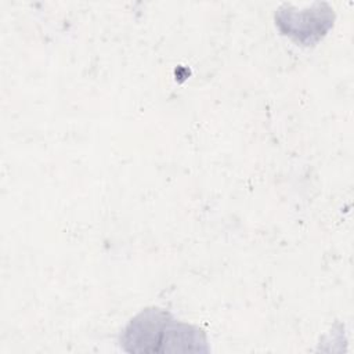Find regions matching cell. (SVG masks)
<instances>
[{
    "label": "cell",
    "mask_w": 354,
    "mask_h": 354,
    "mask_svg": "<svg viewBox=\"0 0 354 354\" xmlns=\"http://www.w3.org/2000/svg\"><path fill=\"white\" fill-rule=\"evenodd\" d=\"M122 343L131 353L206 351L201 329L178 322L159 308H147L136 315L124 329Z\"/></svg>",
    "instance_id": "cell-1"
}]
</instances>
